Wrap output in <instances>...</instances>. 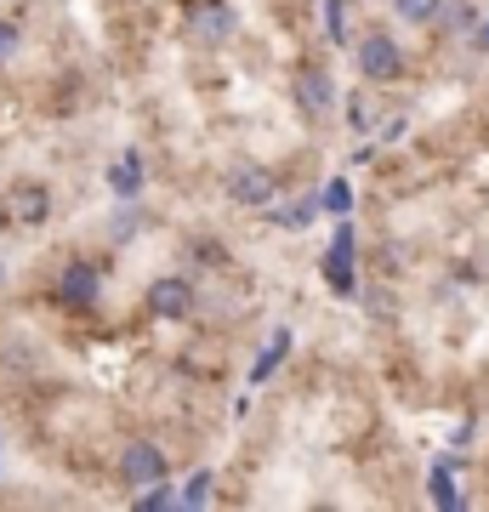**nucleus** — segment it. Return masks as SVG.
Here are the masks:
<instances>
[{"mask_svg": "<svg viewBox=\"0 0 489 512\" xmlns=\"http://www.w3.org/2000/svg\"><path fill=\"white\" fill-rule=\"evenodd\" d=\"M120 478H126L131 490H154V484H165V456L148 439L126 444V456H120Z\"/></svg>", "mask_w": 489, "mask_h": 512, "instance_id": "f257e3e1", "label": "nucleus"}, {"mask_svg": "<svg viewBox=\"0 0 489 512\" xmlns=\"http://www.w3.org/2000/svg\"><path fill=\"white\" fill-rule=\"evenodd\" d=\"M188 29L205 46H222V40L234 35V6L228 0H188Z\"/></svg>", "mask_w": 489, "mask_h": 512, "instance_id": "f03ea898", "label": "nucleus"}, {"mask_svg": "<svg viewBox=\"0 0 489 512\" xmlns=\"http://www.w3.org/2000/svg\"><path fill=\"white\" fill-rule=\"evenodd\" d=\"M359 69H364V80H399V74H404V52L387 35H364L359 40Z\"/></svg>", "mask_w": 489, "mask_h": 512, "instance_id": "7ed1b4c3", "label": "nucleus"}, {"mask_svg": "<svg viewBox=\"0 0 489 512\" xmlns=\"http://www.w3.org/2000/svg\"><path fill=\"white\" fill-rule=\"evenodd\" d=\"M228 194H234L239 205H273V194H279V177H273L268 165H239L234 177H228Z\"/></svg>", "mask_w": 489, "mask_h": 512, "instance_id": "20e7f679", "label": "nucleus"}, {"mask_svg": "<svg viewBox=\"0 0 489 512\" xmlns=\"http://www.w3.org/2000/svg\"><path fill=\"white\" fill-rule=\"evenodd\" d=\"M148 308L160 313V319H188L194 313V285L188 279H154L148 285Z\"/></svg>", "mask_w": 489, "mask_h": 512, "instance_id": "39448f33", "label": "nucleus"}, {"mask_svg": "<svg viewBox=\"0 0 489 512\" xmlns=\"http://www.w3.org/2000/svg\"><path fill=\"white\" fill-rule=\"evenodd\" d=\"M296 103L308 114H336V86H330V74L325 69H296Z\"/></svg>", "mask_w": 489, "mask_h": 512, "instance_id": "423d86ee", "label": "nucleus"}, {"mask_svg": "<svg viewBox=\"0 0 489 512\" xmlns=\"http://www.w3.org/2000/svg\"><path fill=\"white\" fill-rule=\"evenodd\" d=\"M57 302H69V308H91V302H97V268H91V262H69L63 279H57Z\"/></svg>", "mask_w": 489, "mask_h": 512, "instance_id": "0eeeda50", "label": "nucleus"}, {"mask_svg": "<svg viewBox=\"0 0 489 512\" xmlns=\"http://www.w3.org/2000/svg\"><path fill=\"white\" fill-rule=\"evenodd\" d=\"M325 279L336 285V291H353V234L347 228H336V239H330V251H325Z\"/></svg>", "mask_w": 489, "mask_h": 512, "instance_id": "6e6552de", "label": "nucleus"}, {"mask_svg": "<svg viewBox=\"0 0 489 512\" xmlns=\"http://www.w3.org/2000/svg\"><path fill=\"white\" fill-rule=\"evenodd\" d=\"M6 211H12L18 222H46L52 217V194H46L40 183H18L12 188V200H6Z\"/></svg>", "mask_w": 489, "mask_h": 512, "instance_id": "1a4fd4ad", "label": "nucleus"}, {"mask_svg": "<svg viewBox=\"0 0 489 512\" xmlns=\"http://www.w3.org/2000/svg\"><path fill=\"white\" fill-rule=\"evenodd\" d=\"M109 183H114V194H137V183H143V160H137V154H126V160L109 171Z\"/></svg>", "mask_w": 489, "mask_h": 512, "instance_id": "9d476101", "label": "nucleus"}, {"mask_svg": "<svg viewBox=\"0 0 489 512\" xmlns=\"http://www.w3.org/2000/svg\"><path fill=\"white\" fill-rule=\"evenodd\" d=\"M399 6V18H410V23H438L444 18V0H393Z\"/></svg>", "mask_w": 489, "mask_h": 512, "instance_id": "9b49d317", "label": "nucleus"}, {"mask_svg": "<svg viewBox=\"0 0 489 512\" xmlns=\"http://www.w3.org/2000/svg\"><path fill=\"white\" fill-rule=\"evenodd\" d=\"M325 35L330 40H347V6H342V0H325Z\"/></svg>", "mask_w": 489, "mask_h": 512, "instance_id": "f8f14e48", "label": "nucleus"}, {"mask_svg": "<svg viewBox=\"0 0 489 512\" xmlns=\"http://www.w3.org/2000/svg\"><path fill=\"white\" fill-rule=\"evenodd\" d=\"M285 348H290V330H273V348L262 353V359H256V382H262V376H268V370L279 365V353H285Z\"/></svg>", "mask_w": 489, "mask_h": 512, "instance_id": "ddd939ff", "label": "nucleus"}, {"mask_svg": "<svg viewBox=\"0 0 489 512\" xmlns=\"http://www.w3.org/2000/svg\"><path fill=\"white\" fill-rule=\"evenodd\" d=\"M347 200H353V194H347V183H330V188H325V200H319V205H325L330 217H347Z\"/></svg>", "mask_w": 489, "mask_h": 512, "instance_id": "4468645a", "label": "nucleus"}, {"mask_svg": "<svg viewBox=\"0 0 489 512\" xmlns=\"http://www.w3.org/2000/svg\"><path fill=\"white\" fill-rule=\"evenodd\" d=\"M182 501H188V507H200V501H211V473H194V484L182 490Z\"/></svg>", "mask_w": 489, "mask_h": 512, "instance_id": "2eb2a0df", "label": "nucleus"}, {"mask_svg": "<svg viewBox=\"0 0 489 512\" xmlns=\"http://www.w3.org/2000/svg\"><path fill=\"white\" fill-rule=\"evenodd\" d=\"M444 23H450V29H467V23H472V6H461V0H444Z\"/></svg>", "mask_w": 489, "mask_h": 512, "instance_id": "dca6fc26", "label": "nucleus"}, {"mask_svg": "<svg viewBox=\"0 0 489 512\" xmlns=\"http://www.w3.org/2000/svg\"><path fill=\"white\" fill-rule=\"evenodd\" d=\"M18 52V23H0V63Z\"/></svg>", "mask_w": 489, "mask_h": 512, "instance_id": "f3484780", "label": "nucleus"}, {"mask_svg": "<svg viewBox=\"0 0 489 512\" xmlns=\"http://www.w3.org/2000/svg\"><path fill=\"white\" fill-rule=\"evenodd\" d=\"M433 495H438V507H455V490H450V473H438V478H433Z\"/></svg>", "mask_w": 489, "mask_h": 512, "instance_id": "a211bd4d", "label": "nucleus"}]
</instances>
